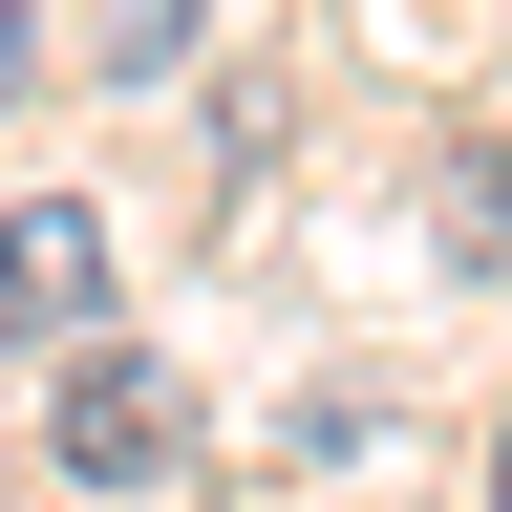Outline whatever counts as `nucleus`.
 Returning a JSON list of instances; mask_svg holds the SVG:
<instances>
[{
	"label": "nucleus",
	"mask_w": 512,
	"mask_h": 512,
	"mask_svg": "<svg viewBox=\"0 0 512 512\" xmlns=\"http://www.w3.org/2000/svg\"><path fill=\"white\" fill-rule=\"evenodd\" d=\"M0 342H107V235L64 214V192L0 214Z\"/></svg>",
	"instance_id": "2"
},
{
	"label": "nucleus",
	"mask_w": 512,
	"mask_h": 512,
	"mask_svg": "<svg viewBox=\"0 0 512 512\" xmlns=\"http://www.w3.org/2000/svg\"><path fill=\"white\" fill-rule=\"evenodd\" d=\"M43 470H64V491H171V470H192V384H171L150 342H86V363H64Z\"/></svg>",
	"instance_id": "1"
},
{
	"label": "nucleus",
	"mask_w": 512,
	"mask_h": 512,
	"mask_svg": "<svg viewBox=\"0 0 512 512\" xmlns=\"http://www.w3.org/2000/svg\"><path fill=\"white\" fill-rule=\"evenodd\" d=\"M491 512H512V491H491Z\"/></svg>",
	"instance_id": "6"
},
{
	"label": "nucleus",
	"mask_w": 512,
	"mask_h": 512,
	"mask_svg": "<svg viewBox=\"0 0 512 512\" xmlns=\"http://www.w3.org/2000/svg\"><path fill=\"white\" fill-rule=\"evenodd\" d=\"M427 214H448V256H470V278H512V150H448Z\"/></svg>",
	"instance_id": "3"
},
{
	"label": "nucleus",
	"mask_w": 512,
	"mask_h": 512,
	"mask_svg": "<svg viewBox=\"0 0 512 512\" xmlns=\"http://www.w3.org/2000/svg\"><path fill=\"white\" fill-rule=\"evenodd\" d=\"M22 64H43V22H22V0H0V107H22Z\"/></svg>",
	"instance_id": "5"
},
{
	"label": "nucleus",
	"mask_w": 512,
	"mask_h": 512,
	"mask_svg": "<svg viewBox=\"0 0 512 512\" xmlns=\"http://www.w3.org/2000/svg\"><path fill=\"white\" fill-rule=\"evenodd\" d=\"M192 22H214V0H86V64H128V86H150V64H171Z\"/></svg>",
	"instance_id": "4"
}]
</instances>
